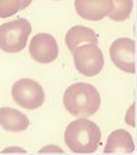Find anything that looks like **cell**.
Instances as JSON below:
<instances>
[{
  "instance_id": "277c9868",
  "label": "cell",
  "mask_w": 137,
  "mask_h": 155,
  "mask_svg": "<svg viewBox=\"0 0 137 155\" xmlns=\"http://www.w3.org/2000/svg\"><path fill=\"white\" fill-rule=\"evenodd\" d=\"M12 100L25 110H37L45 100L44 88L36 80L21 78L11 88Z\"/></svg>"
},
{
  "instance_id": "9a60e30c",
  "label": "cell",
  "mask_w": 137,
  "mask_h": 155,
  "mask_svg": "<svg viewBox=\"0 0 137 155\" xmlns=\"http://www.w3.org/2000/svg\"><path fill=\"white\" fill-rule=\"evenodd\" d=\"M38 152H40V154H44V152H59V154H62V152H63V148L52 144V146H45V147H43V148H40Z\"/></svg>"
},
{
  "instance_id": "4fadbf2b",
  "label": "cell",
  "mask_w": 137,
  "mask_h": 155,
  "mask_svg": "<svg viewBox=\"0 0 137 155\" xmlns=\"http://www.w3.org/2000/svg\"><path fill=\"white\" fill-rule=\"evenodd\" d=\"M21 11L19 0H0V18H8Z\"/></svg>"
},
{
  "instance_id": "7a4b0ae2",
  "label": "cell",
  "mask_w": 137,
  "mask_h": 155,
  "mask_svg": "<svg viewBox=\"0 0 137 155\" xmlns=\"http://www.w3.org/2000/svg\"><path fill=\"white\" fill-rule=\"evenodd\" d=\"M100 141V128L84 117L70 122L64 130V143L76 154H92L99 148Z\"/></svg>"
},
{
  "instance_id": "ac0fdd59",
  "label": "cell",
  "mask_w": 137,
  "mask_h": 155,
  "mask_svg": "<svg viewBox=\"0 0 137 155\" xmlns=\"http://www.w3.org/2000/svg\"><path fill=\"white\" fill-rule=\"evenodd\" d=\"M55 2H58V0H55Z\"/></svg>"
},
{
  "instance_id": "6da1fadb",
  "label": "cell",
  "mask_w": 137,
  "mask_h": 155,
  "mask_svg": "<svg viewBox=\"0 0 137 155\" xmlns=\"http://www.w3.org/2000/svg\"><path fill=\"white\" fill-rule=\"evenodd\" d=\"M102 97L93 85L86 82H76L63 94V104L67 113L74 117L88 118L97 113Z\"/></svg>"
},
{
  "instance_id": "8992f818",
  "label": "cell",
  "mask_w": 137,
  "mask_h": 155,
  "mask_svg": "<svg viewBox=\"0 0 137 155\" xmlns=\"http://www.w3.org/2000/svg\"><path fill=\"white\" fill-rule=\"evenodd\" d=\"M110 58L119 70L136 73V43L129 37H119L110 45Z\"/></svg>"
},
{
  "instance_id": "5b68a950",
  "label": "cell",
  "mask_w": 137,
  "mask_h": 155,
  "mask_svg": "<svg viewBox=\"0 0 137 155\" xmlns=\"http://www.w3.org/2000/svg\"><path fill=\"white\" fill-rule=\"evenodd\" d=\"M71 54L77 71L85 77L97 76L104 66V56L96 43L80 45Z\"/></svg>"
},
{
  "instance_id": "9c48e42d",
  "label": "cell",
  "mask_w": 137,
  "mask_h": 155,
  "mask_svg": "<svg viewBox=\"0 0 137 155\" xmlns=\"http://www.w3.org/2000/svg\"><path fill=\"white\" fill-rule=\"evenodd\" d=\"M106 154H132L134 152V141L132 135L125 129H117L110 133L104 147Z\"/></svg>"
},
{
  "instance_id": "52a82bcc",
  "label": "cell",
  "mask_w": 137,
  "mask_h": 155,
  "mask_svg": "<svg viewBox=\"0 0 137 155\" xmlns=\"http://www.w3.org/2000/svg\"><path fill=\"white\" fill-rule=\"evenodd\" d=\"M29 54L38 63H52L59 55L58 41L50 33H37L30 40Z\"/></svg>"
},
{
  "instance_id": "5bb4252c",
  "label": "cell",
  "mask_w": 137,
  "mask_h": 155,
  "mask_svg": "<svg viewBox=\"0 0 137 155\" xmlns=\"http://www.w3.org/2000/svg\"><path fill=\"white\" fill-rule=\"evenodd\" d=\"M125 122L130 126H136V103L130 106L126 111V115H125Z\"/></svg>"
},
{
  "instance_id": "ba28073f",
  "label": "cell",
  "mask_w": 137,
  "mask_h": 155,
  "mask_svg": "<svg viewBox=\"0 0 137 155\" xmlns=\"http://www.w3.org/2000/svg\"><path fill=\"white\" fill-rule=\"evenodd\" d=\"M76 12L86 21H102L110 14L113 0H74Z\"/></svg>"
},
{
  "instance_id": "2e32d148",
  "label": "cell",
  "mask_w": 137,
  "mask_h": 155,
  "mask_svg": "<svg viewBox=\"0 0 137 155\" xmlns=\"http://www.w3.org/2000/svg\"><path fill=\"white\" fill-rule=\"evenodd\" d=\"M2 152L3 154H7V152H22V154H25L26 152V150L22 148V147H7V148H3L2 150Z\"/></svg>"
},
{
  "instance_id": "7c38bea8",
  "label": "cell",
  "mask_w": 137,
  "mask_h": 155,
  "mask_svg": "<svg viewBox=\"0 0 137 155\" xmlns=\"http://www.w3.org/2000/svg\"><path fill=\"white\" fill-rule=\"evenodd\" d=\"M133 0H113V8L107 15L114 22H123L132 14Z\"/></svg>"
},
{
  "instance_id": "e0dca14e",
  "label": "cell",
  "mask_w": 137,
  "mask_h": 155,
  "mask_svg": "<svg viewBox=\"0 0 137 155\" xmlns=\"http://www.w3.org/2000/svg\"><path fill=\"white\" fill-rule=\"evenodd\" d=\"M19 2H21V11H22V10L28 8L30 6V3H32L33 0H19Z\"/></svg>"
},
{
  "instance_id": "3957f363",
  "label": "cell",
  "mask_w": 137,
  "mask_h": 155,
  "mask_svg": "<svg viewBox=\"0 0 137 155\" xmlns=\"http://www.w3.org/2000/svg\"><path fill=\"white\" fill-rule=\"evenodd\" d=\"M32 33V25L25 18H17L0 25V50L7 54L24 51Z\"/></svg>"
},
{
  "instance_id": "30bf717a",
  "label": "cell",
  "mask_w": 137,
  "mask_h": 155,
  "mask_svg": "<svg viewBox=\"0 0 137 155\" xmlns=\"http://www.w3.org/2000/svg\"><path fill=\"white\" fill-rule=\"evenodd\" d=\"M0 126L7 132H24L29 126V118L12 107H0Z\"/></svg>"
},
{
  "instance_id": "8fae6325",
  "label": "cell",
  "mask_w": 137,
  "mask_h": 155,
  "mask_svg": "<svg viewBox=\"0 0 137 155\" xmlns=\"http://www.w3.org/2000/svg\"><path fill=\"white\" fill-rule=\"evenodd\" d=\"M64 41H66V45H67V48H69V51L73 52L77 47L84 45V44H90V43L97 44L99 36H97V33H95L93 29H90V28L77 25V26H73L67 30Z\"/></svg>"
}]
</instances>
